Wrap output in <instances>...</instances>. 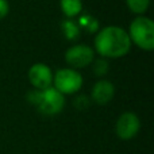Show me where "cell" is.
Wrapping results in <instances>:
<instances>
[{
    "mask_svg": "<svg viewBox=\"0 0 154 154\" xmlns=\"http://www.w3.org/2000/svg\"><path fill=\"white\" fill-rule=\"evenodd\" d=\"M108 69H109V66H108V62H107V58H103V57L96 60L95 64H93V72L99 77L106 76L108 73Z\"/></svg>",
    "mask_w": 154,
    "mask_h": 154,
    "instance_id": "4fadbf2b",
    "label": "cell"
},
{
    "mask_svg": "<svg viewBox=\"0 0 154 154\" xmlns=\"http://www.w3.org/2000/svg\"><path fill=\"white\" fill-rule=\"evenodd\" d=\"M29 101L38 108V111L43 115H57L64 109L65 97L61 92L51 85L45 89H34L27 96Z\"/></svg>",
    "mask_w": 154,
    "mask_h": 154,
    "instance_id": "7a4b0ae2",
    "label": "cell"
},
{
    "mask_svg": "<svg viewBox=\"0 0 154 154\" xmlns=\"http://www.w3.org/2000/svg\"><path fill=\"white\" fill-rule=\"evenodd\" d=\"M61 29L64 32V37L69 41H76L80 37V32H81L77 22L73 19H65L61 24Z\"/></svg>",
    "mask_w": 154,
    "mask_h": 154,
    "instance_id": "8fae6325",
    "label": "cell"
},
{
    "mask_svg": "<svg viewBox=\"0 0 154 154\" xmlns=\"http://www.w3.org/2000/svg\"><path fill=\"white\" fill-rule=\"evenodd\" d=\"M131 41L126 30L118 26H107L95 37V51L103 58H120L131 49Z\"/></svg>",
    "mask_w": 154,
    "mask_h": 154,
    "instance_id": "6da1fadb",
    "label": "cell"
},
{
    "mask_svg": "<svg viewBox=\"0 0 154 154\" xmlns=\"http://www.w3.org/2000/svg\"><path fill=\"white\" fill-rule=\"evenodd\" d=\"M60 5L66 19H73L82 12L81 0H60Z\"/></svg>",
    "mask_w": 154,
    "mask_h": 154,
    "instance_id": "9c48e42d",
    "label": "cell"
},
{
    "mask_svg": "<svg viewBox=\"0 0 154 154\" xmlns=\"http://www.w3.org/2000/svg\"><path fill=\"white\" fill-rule=\"evenodd\" d=\"M82 76L73 68H62L53 73V87L62 95H73L82 87Z\"/></svg>",
    "mask_w": 154,
    "mask_h": 154,
    "instance_id": "277c9868",
    "label": "cell"
},
{
    "mask_svg": "<svg viewBox=\"0 0 154 154\" xmlns=\"http://www.w3.org/2000/svg\"><path fill=\"white\" fill-rule=\"evenodd\" d=\"M128 10L135 15H143L150 5V0H126Z\"/></svg>",
    "mask_w": 154,
    "mask_h": 154,
    "instance_id": "7c38bea8",
    "label": "cell"
},
{
    "mask_svg": "<svg viewBox=\"0 0 154 154\" xmlns=\"http://www.w3.org/2000/svg\"><path fill=\"white\" fill-rule=\"evenodd\" d=\"M29 80L34 89H45L53 85V72L46 64L38 62L29 69Z\"/></svg>",
    "mask_w": 154,
    "mask_h": 154,
    "instance_id": "52a82bcc",
    "label": "cell"
},
{
    "mask_svg": "<svg viewBox=\"0 0 154 154\" xmlns=\"http://www.w3.org/2000/svg\"><path fill=\"white\" fill-rule=\"evenodd\" d=\"M95 60V50L88 45H73L65 51V61L73 69H81L92 64Z\"/></svg>",
    "mask_w": 154,
    "mask_h": 154,
    "instance_id": "5b68a950",
    "label": "cell"
},
{
    "mask_svg": "<svg viewBox=\"0 0 154 154\" xmlns=\"http://www.w3.org/2000/svg\"><path fill=\"white\" fill-rule=\"evenodd\" d=\"M141 128L139 118L134 112H123L116 120V135L123 141L133 139Z\"/></svg>",
    "mask_w": 154,
    "mask_h": 154,
    "instance_id": "8992f818",
    "label": "cell"
},
{
    "mask_svg": "<svg viewBox=\"0 0 154 154\" xmlns=\"http://www.w3.org/2000/svg\"><path fill=\"white\" fill-rule=\"evenodd\" d=\"M115 96V87L111 81L108 80H99L92 88L91 92V99L95 101L96 104H104L109 103Z\"/></svg>",
    "mask_w": 154,
    "mask_h": 154,
    "instance_id": "ba28073f",
    "label": "cell"
},
{
    "mask_svg": "<svg viewBox=\"0 0 154 154\" xmlns=\"http://www.w3.org/2000/svg\"><path fill=\"white\" fill-rule=\"evenodd\" d=\"M77 24H79L80 30H84L87 32H96L99 31V20L95 18V16L89 15V14H80L79 15V20H77Z\"/></svg>",
    "mask_w": 154,
    "mask_h": 154,
    "instance_id": "30bf717a",
    "label": "cell"
},
{
    "mask_svg": "<svg viewBox=\"0 0 154 154\" xmlns=\"http://www.w3.org/2000/svg\"><path fill=\"white\" fill-rule=\"evenodd\" d=\"M127 34L131 43L142 50L152 51L154 49V22L147 16H137L130 23Z\"/></svg>",
    "mask_w": 154,
    "mask_h": 154,
    "instance_id": "3957f363",
    "label": "cell"
},
{
    "mask_svg": "<svg viewBox=\"0 0 154 154\" xmlns=\"http://www.w3.org/2000/svg\"><path fill=\"white\" fill-rule=\"evenodd\" d=\"M10 12V4L7 0H0V20L4 19Z\"/></svg>",
    "mask_w": 154,
    "mask_h": 154,
    "instance_id": "5bb4252c",
    "label": "cell"
}]
</instances>
